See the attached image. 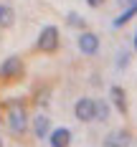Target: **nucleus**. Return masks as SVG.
<instances>
[{
  "label": "nucleus",
  "instance_id": "obj_12",
  "mask_svg": "<svg viewBox=\"0 0 137 147\" xmlns=\"http://www.w3.org/2000/svg\"><path fill=\"white\" fill-rule=\"evenodd\" d=\"M107 114H109L107 102H97V119H107Z\"/></svg>",
  "mask_w": 137,
  "mask_h": 147
},
{
  "label": "nucleus",
  "instance_id": "obj_18",
  "mask_svg": "<svg viewBox=\"0 0 137 147\" xmlns=\"http://www.w3.org/2000/svg\"><path fill=\"white\" fill-rule=\"evenodd\" d=\"M0 13H3V8H0Z\"/></svg>",
  "mask_w": 137,
  "mask_h": 147
},
{
  "label": "nucleus",
  "instance_id": "obj_9",
  "mask_svg": "<svg viewBox=\"0 0 137 147\" xmlns=\"http://www.w3.org/2000/svg\"><path fill=\"white\" fill-rule=\"evenodd\" d=\"M48 127H51V119L46 117V114H38V117L33 119V132H36V137H46L48 134Z\"/></svg>",
  "mask_w": 137,
  "mask_h": 147
},
{
  "label": "nucleus",
  "instance_id": "obj_5",
  "mask_svg": "<svg viewBox=\"0 0 137 147\" xmlns=\"http://www.w3.org/2000/svg\"><path fill=\"white\" fill-rule=\"evenodd\" d=\"M0 74H3V76H20V74H23V63H20V59H18V56H10V59L0 66Z\"/></svg>",
  "mask_w": 137,
  "mask_h": 147
},
{
  "label": "nucleus",
  "instance_id": "obj_16",
  "mask_svg": "<svg viewBox=\"0 0 137 147\" xmlns=\"http://www.w3.org/2000/svg\"><path fill=\"white\" fill-rule=\"evenodd\" d=\"M135 51H137V33H135Z\"/></svg>",
  "mask_w": 137,
  "mask_h": 147
},
{
  "label": "nucleus",
  "instance_id": "obj_7",
  "mask_svg": "<svg viewBox=\"0 0 137 147\" xmlns=\"http://www.w3.org/2000/svg\"><path fill=\"white\" fill-rule=\"evenodd\" d=\"M130 145V134L127 132H109L104 137V147H127Z\"/></svg>",
  "mask_w": 137,
  "mask_h": 147
},
{
  "label": "nucleus",
  "instance_id": "obj_17",
  "mask_svg": "<svg viewBox=\"0 0 137 147\" xmlns=\"http://www.w3.org/2000/svg\"><path fill=\"white\" fill-rule=\"evenodd\" d=\"M0 147H3V140H0Z\"/></svg>",
  "mask_w": 137,
  "mask_h": 147
},
{
  "label": "nucleus",
  "instance_id": "obj_15",
  "mask_svg": "<svg viewBox=\"0 0 137 147\" xmlns=\"http://www.w3.org/2000/svg\"><path fill=\"white\" fill-rule=\"evenodd\" d=\"M127 3H130V5H137V0H127Z\"/></svg>",
  "mask_w": 137,
  "mask_h": 147
},
{
  "label": "nucleus",
  "instance_id": "obj_6",
  "mask_svg": "<svg viewBox=\"0 0 137 147\" xmlns=\"http://www.w3.org/2000/svg\"><path fill=\"white\" fill-rule=\"evenodd\" d=\"M71 145V132L66 127H59L51 132V147H69Z\"/></svg>",
  "mask_w": 137,
  "mask_h": 147
},
{
  "label": "nucleus",
  "instance_id": "obj_11",
  "mask_svg": "<svg viewBox=\"0 0 137 147\" xmlns=\"http://www.w3.org/2000/svg\"><path fill=\"white\" fill-rule=\"evenodd\" d=\"M0 26H13V10L10 8H3V13H0Z\"/></svg>",
  "mask_w": 137,
  "mask_h": 147
},
{
  "label": "nucleus",
  "instance_id": "obj_8",
  "mask_svg": "<svg viewBox=\"0 0 137 147\" xmlns=\"http://www.w3.org/2000/svg\"><path fill=\"white\" fill-rule=\"evenodd\" d=\"M109 96H112L114 107H117L122 114H124V112H127V102H124V89H122V86H112V89H109Z\"/></svg>",
  "mask_w": 137,
  "mask_h": 147
},
{
  "label": "nucleus",
  "instance_id": "obj_13",
  "mask_svg": "<svg viewBox=\"0 0 137 147\" xmlns=\"http://www.w3.org/2000/svg\"><path fill=\"white\" fill-rule=\"evenodd\" d=\"M66 20H69L71 26H79V28L84 26V20H81V18H79V15H76V13H69V15H66Z\"/></svg>",
  "mask_w": 137,
  "mask_h": 147
},
{
  "label": "nucleus",
  "instance_id": "obj_3",
  "mask_svg": "<svg viewBox=\"0 0 137 147\" xmlns=\"http://www.w3.org/2000/svg\"><path fill=\"white\" fill-rule=\"evenodd\" d=\"M74 114L79 122H91V119H97V102L94 99H79L74 107Z\"/></svg>",
  "mask_w": 137,
  "mask_h": 147
},
{
  "label": "nucleus",
  "instance_id": "obj_14",
  "mask_svg": "<svg viewBox=\"0 0 137 147\" xmlns=\"http://www.w3.org/2000/svg\"><path fill=\"white\" fill-rule=\"evenodd\" d=\"M86 3H89L91 8H99V5H102V3H104V0H86Z\"/></svg>",
  "mask_w": 137,
  "mask_h": 147
},
{
  "label": "nucleus",
  "instance_id": "obj_1",
  "mask_svg": "<svg viewBox=\"0 0 137 147\" xmlns=\"http://www.w3.org/2000/svg\"><path fill=\"white\" fill-rule=\"evenodd\" d=\"M26 124H28V117H26V107L23 102H8V127L13 134H23L26 132Z\"/></svg>",
  "mask_w": 137,
  "mask_h": 147
},
{
  "label": "nucleus",
  "instance_id": "obj_2",
  "mask_svg": "<svg viewBox=\"0 0 137 147\" xmlns=\"http://www.w3.org/2000/svg\"><path fill=\"white\" fill-rule=\"evenodd\" d=\"M38 48L46 51V53H51V51L59 48V28H56V26H46V28L41 30V36H38Z\"/></svg>",
  "mask_w": 137,
  "mask_h": 147
},
{
  "label": "nucleus",
  "instance_id": "obj_4",
  "mask_svg": "<svg viewBox=\"0 0 137 147\" xmlns=\"http://www.w3.org/2000/svg\"><path fill=\"white\" fill-rule=\"evenodd\" d=\"M79 48H81V53H86V56L97 53V51H99V36L84 30V33L79 36Z\"/></svg>",
  "mask_w": 137,
  "mask_h": 147
},
{
  "label": "nucleus",
  "instance_id": "obj_10",
  "mask_svg": "<svg viewBox=\"0 0 137 147\" xmlns=\"http://www.w3.org/2000/svg\"><path fill=\"white\" fill-rule=\"evenodd\" d=\"M132 15H137V5H130V8H127V10H124V13L119 15V18H114V28L124 26V23H127V20H130Z\"/></svg>",
  "mask_w": 137,
  "mask_h": 147
}]
</instances>
